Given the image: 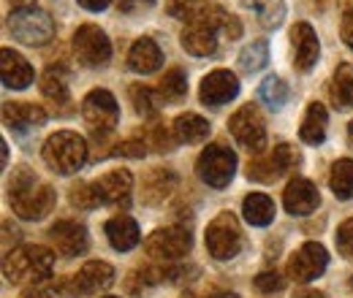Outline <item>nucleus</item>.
<instances>
[{
    "mask_svg": "<svg viewBox=\"0 0 353 298\" xmlns=\"http://www.w3.org/2000/svg\"><path fill=\"white\" fill-rule=\"evenodd\" d=\"M54 190L41 182L30 169H17L8 179V204L11 212L22 220H44L54 209Z\"/></svg>",
    "mask_w": 353,
    "mask_h": 298,
    "instance_id": "nucleus-1",
    "label": "nucleus"
},
{
    "mask_svg": "<svg viewBox=\"0 0 353 298\" xmlns=\"http://www.w3.org/2000/svg\"><path fill=\"white\" fill-rule=\"evenodd\" d=\"M54 268V255L41 244L17 247L3 257V277L11 285H36L46 279Z\"/></svg>",
    "mask_w": 353,
    "mask_h": 298,
    "instance_id": "nucleus-2",
    "label": "nucleus"
},
{
    "mask_svg": "<svg viewBox=\"0 0 353 298\" xmlns=\"http://www.w3.org/2000/svg\"><path fill=\"white\" fill-rule=\"evenodd\" d=\"M44 163L54 173H74L88 160V141L74 130H57L44 144Z\"/></svg>",
    "mask_w": 353,
    "mask_h": 298,
    "instance_id": "nucleus-3",
    "label": "nucleus"
},
{
    "mask_svg": "<svg viewBox=\"0 0 353 298\" xmlns=\"http://www.w3.org/2000/svg\"><path fill=\"white\" fill-rule=\"evenodd\" d=\"M6 30L11 33V39L28 46H44L54 39V22L41 8L11 11L6 19Z\"/></svg>",
    "mask_w": 353,
    "mask_h": 298,
    "instance_id": "nucleus-4",
    "label": "nucleus"
},
{
    "mask_svg": "<svg viewBox=\"0 0 353 298\" xmlns=\"http://www.w3.org/2000/svg\"><path fill=\"white\" fill-rule=\"evenodd\" d=\"M112 282H114V268L109 263H103V260H90L74 277H68L65 282H60L57 290L60 293H68V296L74 298H85L106 290Z\"/></svg>",
    "mask_w": 353,
    "mask_h": 298,
    "instance_id": "nucleus-5",
    "label": "nucleus"
},
{
    "mask_svg": "<svg viewBox=\"0 0 353 298\" xmlns=\"http://www.w3.org/2000/svg\"><path fill=\"white\" fill-rule=\"evenodd\" d=\"M228 130L239 141V147H245L248 152L261 155L266 149V123L253 103H248V106H242L239 111L231 114Z\"/></svg>",
    "mask_w": 353,
    "mask_h": 298,
    "instance_id": "nucleus-6",
    "label": "nucleus"
},
{
    "mask_svg": "<svg viewBox=\"0 0 353 298\" xmlns=\"http://www.w3.org/2000/svg\"><path fill=\"white\" fill-rule=\"evenodd\" d=\"M207 250L215 260H231L242 250V231L231 212H221L207 225Z\"/></svg>",
    "mask_w": 353,
    "mask_h": 298,
    "instance_id": "nucleus-7",
    "label": "nucleus"
},
{
    "mask_svg": "<svg viewBox=\"0 0 353 298\" xmlns=\"http://www.w3.org/2000/svg\"><path fill=\"white\" fill-rule=\"evenodd\" d=\"M196 171L201 176V182H207L210 187L223 190L228 187V182L234 179V171H236V155L223 147V144H210L201 155H199V163Z\"/></svg>",
    "mask_w": 353,
    "mask_h": 298,
    "instance_id": "nucleus-8",
    "label": "nucleus"
},
{
    "mask_svg": "<svg viewBox=\"0 0 353 298\" xmlns=\"http://www.w3.org/2000/svg\"><path fill=\"white\" fill-rule=\"evenodd\" d=\"M82 117L95 136H109L114 125L120 123V109L117 100L109 89H92L82 100Z\"/></svg>",
    "mask_w": 353,
    "mask_h": 298,
    "instance_id": "nucleus-9",
    "label": "nucleus"
},
{
    "mask_svg": "<svg viewBox=\"0 0 353 298\" xmlns=\"http://www.w3.org/2000/svg\"><path fill=\"white\" fill-rule=\"evenodd\" d=\"M296 163H299V155L294 152V147L291 144H277L272 152H261L256 160L248 163V179L266 184V182H274L283 173H288Z\"/></svg>",
    "mask_w": 353,
    "mask_h": 298,
    "instance_id": "nucleus-10",
    "label": "nucleus"
},
{
    "mask_svg": "<svg viewBox=\"0 0 353 298\" xmlns=\"http://www.w3.org/2000/svg\"><path fill=\"white\" fill-rule=\"evenodd\" d=\"M193 236L179 228V225H169V228H158L155 233H150V239L144 242L147 255L155 260H179L190 253Z\"/></svg>",
    "mask_w": 353,
    "mask_h": 298,
    "instance_id": "nucleus-11",
    "label": "nucleus"
},
{
    "mask_svg": "<svg viewBox=\"0 0 353 298\" xmlns=\"http://www.w3.org/2000/svg\"><path fill=\"white\" fill-rule=\"evenodd\" d=\"M74 54L82 65L88 68H101L109 63L112 57V43L106 39V33L95 25H82L74 33Z\"/></svg>",
    "mask_w": 353,
    "mask_h": 298,
    "instance_id": "nucleus-12",
    "label": "nucleus"
},
{
    "mask_svg": "<svg viewBox=\"0 0 353 298\" xmlns=\"http://www.w3.org/2000/svg\"><path fill=\"white\" fill-rule=\"evenodd\" d=\"M169 14L174 19H182L188 25H199V28H212L218 30L225 22V11L215 3H207V0H172L169 3Z\"/></svg>",
    "mask_w": 353,
    "mask_h": 298,
    "instance_id": "nucleus-13",
    "label": "nucleus"
},
{
    "mask_svg": "<svg viewBox=\"0 0 353 298\" xmlns=\"http://www.w3.org/2000/svg\"><path fill=\"white\" fill-rule=\"evenodd\" d=\"M326 266H329L326 247L318 242H307L288 260V274L294 282H312L315 277H321L326 271Z\"/></svg>",
    "mask_w": 353,
    "mask_h": 298,
    "instance_id": "nucleus-14",
    "label": "nucleus"
},
{
    "mask_svg": "<svg viewBox=\"0 0 353 298\" xmlns=\"http://www.w3.org/2000/svg\"><path fill=\"white\" fill-rule=\"evenodd\" d=\"M92 187H95V193H98L101 204H106V206H112V209H120V212H125V209L131 206L133 176L125 169H117V171L103 173Z\"/></svg>",
    "mask_w": 353,
    "mask_h": 298,
    "instance_id": "nucleus-15",
    "label": "nucleus"
},
{
    "mask_svg": "<svg viewBox=\"0 0 353 298\" xmlns=\"http://www.w3.org/2000/svg\"><path fill=\"white\" fill-rule=\"evenodd\" d=\"M49 242L57 250V255H82L88 250V231H85V225H79L74 220H60L49 228Z\"/></svg>",
    "mask_w": 353,
    "mask_h": 298,
    "instance_id": "nucleus-16",
    "label": "nucleus"
},
{
    "mask_svg": "<svg viewBox=\"0 0 353 298\" xmlns=\"http://www.w3.org/2000/svg\"><path fill=\"white\" fill-rule=\"evenodd\" d=\"M236 92H239V82H236V76H234L231 71H225V68H218V71L207 74L201 87H199V98H201L207 106H223V103L234 100Z\"/></svg>",
    "mask_w": 353,
    "mask_h": 298,
    "instance_id": "nucleus-17",
    "label": "nucleus"
},
{
    "mask_svg": "<svg viewBox=\"0 0 353 298\" xmlns=\"http://www.w3.org/2000/svg\"><path fill=\"white\" fill-rule=\"evenodd\" d=\"M291 46H294V65H296V71L307 74L310 68H315L321 46H318L315 30L310 28L307 22H296L291 28Z\"/></svg>",
    "mask_w": 353,
    "mask_h": 298,
    "instance_id": "nucleus-18",
    "label": "nucleus"
},
{
    "mask_svg": "<svg viewBox=\"0 0 353 298\" xmlns=\"http://www.w3.org/2000/svg\"><path fill=\"white\" fill-rule=\"evenodd\" d=\"M283 204H285V212L288 214H296V217L312 214L318 209V204H321L318 187L310 179H291L285 193H283Z\"/></svg>",
    "mask_w": 353,
    "mask_h": 298,
    "instance_id": "nucleus-19",
    "label": "nucleus"
},
{
    "mask_svg": "<svg viewBox=\"0 0 353 298\" xmlns=\"http://www.w3.org/2000/svg\"><path fill=\"white\" fill-rule=\"evenodd\" d=\"M0 76H3V85L11 87V89H25L36 79L33 65L14 49H3L0 52Z\"/></svg>",
    "mask_w": 353,
    "mask_h": 298,
    "instance_id": "nucleus-20",
    "label": "nucleus"
},
{
    "mask_svg": "<svg viewBox=\"0 0 353 298\" xmlns=\"http://www.w3.org/2000/svg\"><path fill=\"white\" fill-rule=\"evenodd\" d=\"M103 231H106L109 244H112L114 250H120V253L133 250V247L139 244V239H141L136 220L128 217V214H117V217H112V220L106 222V228H103Z\"/></svg>",
    "mask_w": 353,
    "mask_h": 298,
    "instance_id": "nucleus-21",
    "label": "nucleus"
},
{
    "mask_svg": "<svg viewBox=\"0 0 353 298\" xmlns=\"http://www.w3.org/2000/svg\"><path fill=\"white\" fill-rule=\"evenodd\" d=\"M46 111L36 103H3V123L11 130H28L44 125Z\"/></svg>",
    "mask_w": 353,
    "mask_h": 298,
    "instance_id": "nucleus-22",
    "label": "nucleus"
},
{
    "mask_svg": "<svg viewBox=\"0 0 353 298\" xmlns=\"http://www.w3.org/2000/svg\"><path fill=\"white\" fill-rule=\"evenodd\" d=\"M163 63V52L152 39H139L128 52V68L136 74H152Z\"/></svg>",
    "mask_w": 353,
    "mask_h": 298,
    "instance_id": "nucleus-23",
    "label": "nucleus"
},
{
    "mask_svg": "<svg viewBox=\"0 0 353 298\" xmlns=\"http://www.w3.org/2000/svg\"><path fill=\"white\" fill-rule=\"evenodd\" d=\"M176 187V176L169 169H155L150 171L141 182V201L144 204H161L172 195Z\"/></svg>",
    "mask_w": 353,
    "mask_h": 298,
    "instance_id": "nucleus-24",
    "label": "nucleus"
},
{
    "mask_svg": "<svg viewBox=\"0 0 353 298\" xmlns=\"http://www.w3.org/2000/svg\"><path fill=\"white\" fill-rule=\"evenodd\" d=\"M179 43L185 52H190L193 57H207L218 49V39L212 28H199V25H188L179 36Z\"/></svg>",
    "mask_w": 353,
    "mask_h": 298,
    "instance_id": "nucleus-25",
    "label": "nucleus"
},
{
    "mask_svg": "<svg viewBox=\"0 0 353 298\" xmlns=\"http://www.w3.org/2000/svg\"><path fill=\"white\" fill-rule=\"evenodd\" d=\"M326 125H329V114L323 109V103H310L307 114L302 120V128H299V136L305 144H321L326 138Z\"/></svg>",
    "mask_w": 353,
    "mask_h": 298,
    "instance_id": "nucleus-26",
    "label": "nucleus"
},
{
    "mask_svg": "<svg viewBox=\"0 0 353 298\" xmlns=\"http://www.w3.org/2000/svg\"><path fill=\"white\" fill-rule=\"evenodd\" d=\"M242 214L250 225L256 228H264L274 220V201L264 195V193H250L245 201H242Z\"/></svg>",
    "mask_w": 353,
    "mask_h": 298,
    "instance_id": "nucleus-27",
    "label": "nucleus"
},
{
    "mask_svg": "<svg viewBox=\"0 0 353 298\" xmlns=\"http://www.w3.org/2000/svg\"><path fill=\"white\" fill-rule=\"evenodd\" d=\"M172 128H174L176 138L185 144H201L210 136V123L199 114H179Z\"/></svg>",
    "mask_w": 353,
    "mask_h": 298,
    "instance_id": "nucleus-28",
    "label": "nucleus"
},
{
    "mask_svg": "<svg viewBox=\"0 0 353 298\" xmlns=\"http://www.w3.org/2000/svg\"><path fill=\"white\" fill-rule=\"evenodd\" d=\"M329 95H332L337 109H353V68L348 63L337 65V74L332 79Z\"/></svg>",
    "mask_w": 353,
    "mask_h": 298,
    "instance_id": "nucleus-29",
    "label": "nucleus"
},
{
    "mask_svg": "<svg viewBox=\"0 0 353 298\" xmlns=\"http://www.w3.org/2000/svg\"><path fill=\"white\" fill-rule=\"evenodd\" d=\"M41 92H44V98H49V100L57 103V106L71 103L65 71H63V68H46V74L41 76Z\"/></svg>",
    "mask_w": 353,
    "mask_h": 298,
    "instance_id": "nucleus-30",
    "label": "nucleus"
},
{
    "mask_svg": "<svg viewBox=\"0 0 353 298\" xmlns=\"http://www.w3.org/2000/svg\"><path fill=\"white\" fill-rule=\"evenodd\" d=\"M329 187L340 201L353 198V160H337L329 173Z\"/></svg>",
    "mask_w": 353,
    "mask_h": 298,
    "instance_id": "nucleus-31",
    "label": "nucleus"
},
{
    "mask_svg": "<svg viewBox=\"0 0 353 298\" xmlns=\"http://www.w3.org/2000/svg\"><path fill=\"white\" fill-rule=\"evenodd\" d=\"M188 95V79H185V71L182 68H172L163 74L161 85H158V98L163 103H179L182 98Z\"/></svg>",
    "mask_w": 353,
    "mask_h": 298,
    "instance_id": "nucleus-32",
    "label": "nucleus"
},
{
    "mask_svg": "<svg viewBox=\"0 0 353 298\" xmlns=\"http://www.w3.org/2000/svg\"><path fill=\"white\" fill-rule=\"evenodd\" d=\"M264 28H277L285 17V3L283 0H242Z\"/></svg>",
    "mask_w": 353,
    "mask_h": 298,
    "instance_id": "nucleus-33",
    "label": "nucleus"
},
{
    "mask_svg": "<svg viewBox=\"0 0 353 298\" xmlns=\"http://www.w3.org/2000/svg\"><path fill=\"white\" fill-rule=\"evenodd\" d=\"M288 95H291V89H288V85L280 79V76H266L264 82H261V87H259V98L264 100L269 109H283V103L288 100Z\"/></svg>",
    "mask_w": 353,
    "mask_h": 298,
    "instance_id": "nucleus-34",
    "label": "nucleus"
},
{
    "mask_svg": "<svg viewBox=\"0 0 353 298\" xmlns=\"http://www.w3.org/2000/svg\"><path fill=\"white\" fill-rule=\"evenodd\" d=\"M266 60H269V46H266V41H253L250 46L242 49V54H239V68H242L245 74H256V71L264 68Z\"/></svg>",
    "mask_w": 353,
    "mask_h": 298,
    "instance_id": "nucleus-35",
    "label": "nucleus"
},
{
    "mask_svg": "<svg viewBox=\"0 0 353 298\" xmlns=\"http://www.w3.org/2000/svg\"><path fill=\"white\" fill-rule=\"evenodd\" d=\"M128 95H131L133 111H136L139 117H155V114H158V100H161V98H155V92H152L150 87L133 85L131 89H128Z\"/></svg>",
    "mask_w": 353,
    "mask_h": 298,
    "instance_id": "nucleus-36",
    "label": "nucleus"
},
{
    "mask_svg": "<svg viewBox=\"0 0 353 298\" xmlns=\"http://www.w3.org/2000/svg\"><path fill=\"white\" fill-rule=\"evenodd\" d=\"M71 204L79 206V209H95V206L101 204V198H98V193H95L92 184H88V182H77V184L71 187Z\"/></svg>",
    "mask_w": 353,
    "mask_h": 298,
    "instance_id": "nucleus-37",
    "label": "nucleus"
},
{
    "mask_svg": "<svg viewBox=\"0 0 353 298\" xmlns=\"http://www.w3.org/2000/svg\"><path fill=\"white\" fill-rule=\"evenodd\" d=\"M150 141H152V147H155L158 152H172L179 138H176L174 128H166V125L155 123V125H152V130H150Z\"/></svg>",
    "mask_w": 353,
    "mask_h": 298,
    "instance_id": "nucleus-38",
    "label": "nucleus"
},
{
    "mask_svg": "<svg viewBox=\"0 0 353 298\" xmlns=\"http://www.w3.org/2000/svg\"><path fill=\"white\" fill-rule=\"evenodd\" d=\"M334 242H337V250H340V255L351 257V260H353V217H351V220H345V222L337 228V236H334Z\"/></svg>",
    "mask_w": 353,
    "mask_h": 298,
    "instance_id": "nucleus-39",
    "label": "nucleus"
},
{
    "mask_svg": "<svg viewBox=\"0 0 353 298\" xmlns=\"http://www.w3.org/2000/svg\"><path fill=\"white\" fill-rule=\"evenodd\" d=\"M283 285H285V279L277 271H264L256 277V288L261 293H277V290H283Z\"/></svg>",
    "mask_w": 353,
    "mask_h": 298,
    "instance_id": "nucleus-40",
    "label": "nucleus"
},
{
    "mask_svg": "<svg viewBox=\"0 0 353 298\" xmlns=\"http://www.w3.org/2000/svg\"><path fill=\"white\" fill-rule=\"evenodd\" d=\"M144 141L141 138H128V141H123V144H117V149H114V155H123V158H144Z\"/></svg>",
    "mask_w": 353,
    "mask_h": 298,
    "instance_id": "nucleus-41",
    "label": "nucleus"
},
{
    "mask_svg": "<svg viewBox=\"0 0 353 298\" xmlns=\"http://www.w3.org/2000/svg\"><path fill=\"white\" fill-rule=\"evenodd\" d=\"M155 0H117V8L123 11V14H133V11H141V8H147V6H152Z\"/></svg>",
    "mask_w": 353,
    "mask_h": 298,
    "instance_id": "nucleus-42",
    "label": "nucleus"
},
{
    "mask_svg": "<svg viewBox=\"0 0 353 298\" xmlns=\"http://www.w3.org/2000/svg\"><path fill=\"white\" fill-rule=\"evenodd\" d=\"M223 33L228 36V41H234V39H239V33H242V28H239V22H236V17H225V22H223V28H221Z\"/></svg>",
    "mask_w": 353,
    "mask_h": 298,
    "instance_id": "nucleus-43",
    "label": "nucleus"
},
{
    "mask_svg": "<svg viewBox=\"0 0 353 298\" xmlns=\"http://www.w3.org/2000/svg\"><path fill=\"white\" fill-rule=\"evenodd\" d=\"M340 30H343V39L345 43L353 49V11H348L345 17H343V25H340Z\"/></svg>",
    "mask_w": 353,
    "mask_h": 298,
    "instance_id": "nucleus-44",
    "label": "nucleus"
},
{
    "mask_svg": "<svg viewBox=\"0 0 353 298\" xmlns=\"http://www.w3.org/2000/svg\"><path fill=\"white\" fill-rule=\"evenodd\" d=\"M77 3H79L82 8H88V11H103L112 0H77Z\"/></svg>",
    "mask_w": 353,
    "mask_h": 298,
    "instance_id": "nucleus-45",
    "label": "nucleus"
},
{
    "mask_svg": "<svg viewBox=\"0 0 353 298\" xmlns=\"http://www.w3.org/2000/svg\"><path fill=\"white\" fill-rule=\"evenodd\" d=\"M11 11H22V8H36V0H8Z\"/></svg>",
    "mask_w": 353,
    "mask_h": 298,
    "instance_id": "nucleus-46",
    "label": "nucleus"
},
{
    "mask_svg": "<svg viewBox=\"0 0 353 298\" xmlns=\"http://www.w3.org/2000/svg\"><path fill=\"white\" fill-rule=\"evenodd\" d=\"M22 298H52V293H49V290H41V288H30V290H25Z\"/></svg>",
    "mask_w": 353,
    "mask_h": 298,
    "instance_id": "nucleus-47",
    "label": "nucleus"
},
{
    "mask_svg": "<svg viewBox=\"0 0 353 298\" xmlns=\"http://www.w3.org/2000/svg\"><path fill=\"white\" fill-rule=\"evenodd\" d=\"M305 3H307L310 11H318V14L326 11V6H329V0H305Z\"/></svg>",
    "mask_w": 353,
    "mask_h": 298,
    "instance_id": "nucleus-48",
    "label": "nucleus"
},
{
    "mask_svg": "<svg viewBox=\"0 0 353 298\" xmlns=\"http://www.w3.org/2000/svg\"><path fill=\"white\" fill-rule=\"evenodd\" d=\"M294 298H326V296H323L321 290H299Z\"/></svg>",
    "mask_w": 353,
    "mask_h": 298,
    "instance_id": "nucleus-49",
    "label": "nucleus"
},
{
    "mask_svg": "<svg viewBox=\"0 0 353 298\" xmlns=\"http://www.w3.org/2000/svg\"><path fill=\"white\" fill-rule=\"evenodd\" d=\"M204 298H234V296H225V293H210V296H204Z\"/></svg>",
    "mask_w": 353,
    "mask_h": 298,
    "instance_id": "nucleus-50",
    "label": "nucleus"
},
{
    "mask_svg": "<svg viewBox=\"0 0 353 298\" xmlns=\"http://www.w3.org/2000/svg\"><path fill=\"white\" fill-rule=\"evenodd\" d=\"M348 138H351V144H353V123L348 125Z\"/></svg>",
    "mask_w": 353,
    "mask_h": 298,
    "instance_id": "nucleus-51",
    "label": "nucleus"
},
{
    "mask_svg": "<svg viewBox=\"0 0 353 298\" xmlns=\"http://www.w3.org/2000/svg\"><path fill=\"white\" fill-rule=\"evenodd\" d=\"M351 290H353V277H351Z\"/></svg>",
    "mask_w": 353,
    "mask_h": 298,
    "instance_id": "nucleus-52",
    "label": "nucleus"
},
{
    "mask_svg": "<svg viewBox=\"0 0 353 298\" xmlns=\"http://www.w3.org/2000/svg\"><path fill=\"white\" fill-rule=\"evenodd\" d=\"M106 298H117V296H106Z\"/></svg>",
    "mask_w": 353,
    "mask_h": 298,
    "instance_id": "nucleus-53",
    "label": "nucleus"
}]
</instances>
